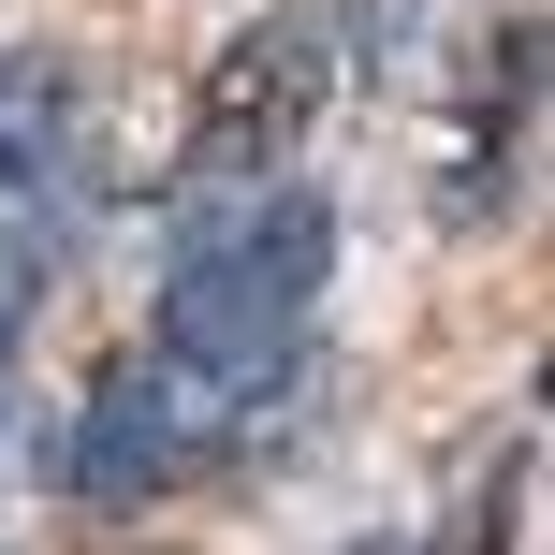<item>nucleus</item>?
Wrapping results in <instances>:
<instances>
[{"label":"nucleus","instance_id":"1","mask_svg":"<svg viewBox=\"0 0 555 555\" xmlns=\"http://www.w3.org/2000/svg\"><path fill=\"white\" fill-rule=\"evenodd\" d=\"M322 293H336V205L293 191V176H234V191H191L162 249V351L205 365V380H249L278 395L322 336Z\"/></svg>","mask_w":555,"mask_h":555},{"label":"nucleus","instance_id":"2","mask_svg":"<svg viewBox=\"0 0 555 555\" xmlns=\"http://www.w3.org/2000/svg\"><path fill=\"white\" fill-rule=\"evenodd\" d=\"M249 439H263V395L205 380V365H176L162 336H146V351H117L103 380H88L74 439H59V482H74L88 512H146V498H176V482L234 468Z\"/></svg>","mask_w":555,"mask_h":555},{"label":"nucleus","instance_id":"3","mask_svg":"<svg viewBox=\"0 0 555 555\" xmlns=\"http://www.w3.org/2000/svg\"><path fill=\"white\" fill-rule=\"evenodd\" d=\"M351 15L293 0V15H249L220 59H205V103H191V146H176V191H234V176H293V146L322 132L336 74H351Z\"/></svg>","mask_w":555,"mask_h":555}]
</instances>
